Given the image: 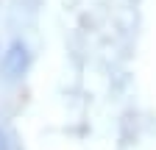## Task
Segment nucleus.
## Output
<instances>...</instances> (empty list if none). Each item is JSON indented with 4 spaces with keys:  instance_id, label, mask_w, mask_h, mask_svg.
Masks as SVG:
<instances>
[{
    "instance_id": "f257e3e1",
    "label": "nucleus",
    "mask_w": 156,
    "mask_h": 150,
    "mask_svg": "<svg viewBox=\"0 0 156 150\" xmlns=\"http://www.w3.org/2000/svg\"><path fill=\"white\" fill-rule=\"evenodd\" d=\"M31 64V53H28V45L23 39H14L6 53H3V59H0V75H3L6 81H17V78H23L25 70Z\"/></svg>"
},
{
    "instance_id": "f03ea898",
    "label": "nucleus",
    "mask_w": 156,
    "mask_h": 150,
    "mask_svg": "<svg viewBox=\"0 0 156 150\" xmlns=\"http://www.w3.org/2000/svg\"><path fill=\"white\" fill-rule=\"evenodd\" d=\"M0 150H14V145H11V136L6 134L3 128H0Z\"/></svg>"
}]
</instances>
